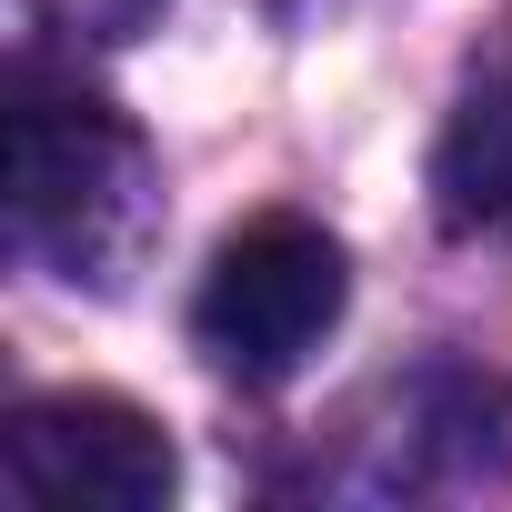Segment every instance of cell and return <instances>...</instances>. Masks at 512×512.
<instances>
[{
  "mask_svg": "<svg viewBox=\"0 0 512 512\" xmlns=\"http://www.w3.org/2000/svg\"><path fill=\"white\" fill-rule=\"evenodd\" d=\"M352 302V262H342V241L302 211H262V221H241L221 251H211V272H201V302H191V332L221 372L241 382H282L302 352H322V332L342 322Z\"/></svg>",
  "mask_w": 512,
  "mask_h": 512,
  "instance_id": "obj_2",
  "label": "cell"
},
{
  "mask_svg": "<svg viewBox=\"0 0 512 512\" xmlns=\"http://www.w3.org/2000/svg\"><path fill=\"white\" fill-rule=\"evenodd\" d=\"M11 231L71 282H121L151 241V161L141 141L71 91H21L11 111Z\"/></svg>",
  "mask_w": 512,
  "mask_h": 512,
  "instance_id": "obj_1",
  "label": "cell"
},
{
  "mask_svg": "<svg viewBox=\"0 0 512 512\" xmlns=\"http://www.w3.org/2000/svg\"><path fill=\"white\" fill-rule=\"evenodd\" d=\"M0 452H11V492L41 512H161L181 482L171 432L121 392H31Z\"/></svg>",
  "mask_w": 512,
  "mask_h": 512,
  "instance_id": "obj_3",
  "label": "cell"
},
{
  "mask_svg": "<svg viewBox=\"0 0 512 512\" xmlns=\"http://www.w3.org/2000/svg\"><path fill=\"white\" fill-rule=\"evenodd\" d=\"M71 11H81L91 31H111V41H121V31H141V21L161 11V0H71Z\"/></svg>",
  "mask_w": 512,
  "mask_h": 512,
  "instance_id": "obj_5",
  "label": "cell"
},
{
  "mask_svg": "<svg viewBox=\"0 0 512 512\" xmlns=\"http://www.w3.org/2000/svg\"><path fill=\"white\" fill-rule=\"evenodd\" d=\"M432 211L462 241L512 231V51H492L462 81V101L442 121V151H432Z\"/></svg>",
  "mask_w": 512,
  "mask_h": 512,
  "instance_id": "obj_4",
  "label": "cell"
}]
</instances>
